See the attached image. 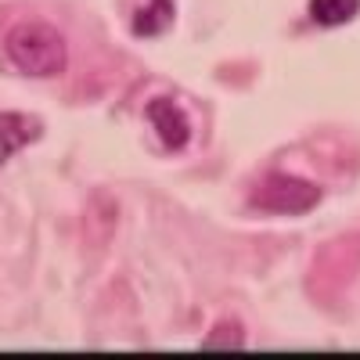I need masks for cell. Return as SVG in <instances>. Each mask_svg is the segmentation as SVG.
<instances>
[{"label": "cell", "instance_id": "obj_5", "mask_svg": "<svg viewBox=\"0 0 360 360\" xmlns=\"http://www.w3.org/2000/svg\"><path fill=\"white\" fill-rule=\"evenodd\" d=\"M173 22V0H152L134 15V37H159Z\"/></svg>", "mask_w": 360, "mask_h": 360}, {"label": "cell", "instance_id": "obj_3", "mask_svg": "<svg viewBox=\"0 0 360 360\" xmlns=\"http://www.w3.org/2000/svg\"><path fill=\"white\" fill-rule=\"evenodd\" d=\"M148 123H152V130L159 134V141L169 148V152H184L188 141H191V119L184 115V108H180L176 101L169 98H155L152 105L144 108Z\"/></svg>", "mask_w": 360, "mask_h": 360}, {"label": "cell", "instance_id": "obj_4", "mask_svg": "<svg viewBox=\"0 0 360 360\" xmlns=\"http://www.w3.org/2000/svg\"><path fill=\"white\" fill-rule=\"evenodd\" d=\"M44 137V123L37 115L25 112H0V166H4L15 152H22L25 144H33Z\"/></svg>", "mask_w": 360, "mask_h": 360}, {"label": "cell", "instance_id": "obj_2", "mask_svg": "<svg viewBox=\"0 0 360 360\" xmlns=\"http://www.w3.org/2000/svg\"><path fill=\"white\" fill-rule=\"evenodd\" d=\"M249 202L256 209H266V213H307L321 202V188L292 173H270L252 188Z\"/></svg>", "mask_w": 360, "mask_h": 360}, {"label": "cell", "instance_id": "obj_6", "mask_svg": "<svg viewBox=\"0 0 360 360\" xmlns=\"http://www.w3.org/2000/svg\"><path fill=\"white\" fill-rule=\"evenodd\" d=\"M360 15V0H310V18L324 29L346 25Z\"/></svg>", "mask_w": 360, "mask_h": 360}, {"label": "cell", "instance_id": "obj_1", "mask_svg": "<svg viewBox=\"0 0 360 360\" xmlns=\"http://www.w3.org/2000/svg\"><path fill=\"white\" fill-rule=\"evenodd\" d=\"M4 51H8L11 65L18 72L37 76V79L62 76L65 65H69L65 37L47 22H18V25H11L8 37H4Z\"/></svg>", "mask_w": 360, "mask_h": 360}]
</instances>
